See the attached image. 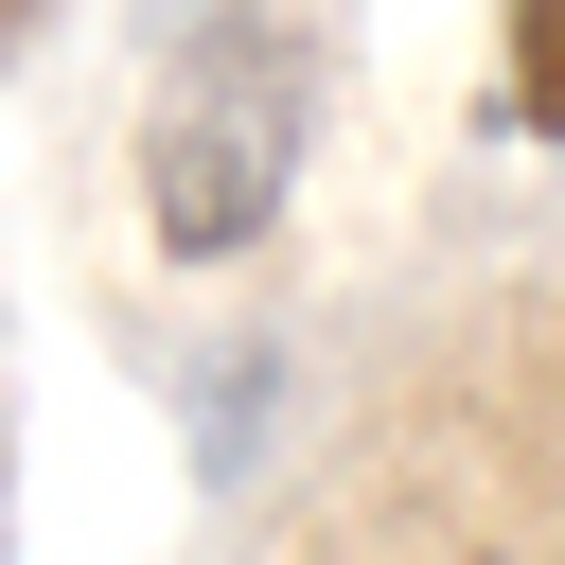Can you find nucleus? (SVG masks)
Wrapping results in <instances>:
<instances>
[{
    "instance_id": "1",
    "label": "nucleus",
    "mask_w": 565,
    "mask_h": 565,
    "mask_svg": "<svg viewBox=\"0 0 565 565\" xmlns=\"http://www.w3.org/2000/svg\"><path fill=\"white\" fill-rule=\"evenodd\" d=\"M300 141H318V53L282 0H212L159 88H141V230L159 265H247L300 194Z\"/></svg>"
},
{
    "instance_id": "2",
    "label": "nucleus",
    "mask_w": 565,
    "mask_h": 565,
    "mask_svg": "<svg viewBox=\"0 0 565 565\" xmlns=\"http://www.w3.org/2000/svg\"><path fill=\"white\" fill-rule=\"evenodd\" d=\"M494 124H512V141H565V0H512V53H494Z\"/></svg>"
},
{
    "instance_id": "3",
    "label": "nucleus",
    "mask_w": 565,
    "mask_h": 565,
    "mask_svg": "<svg viewBox=\"0 0 565 565\" xmlns=\"http://www.w3.org/2000/svg\"><path fill=\"white\" fill-rule=\"evenodd\" d=\"M35 35H53V0H0V53H35Z\"/></svg>"
}]
</instances>
